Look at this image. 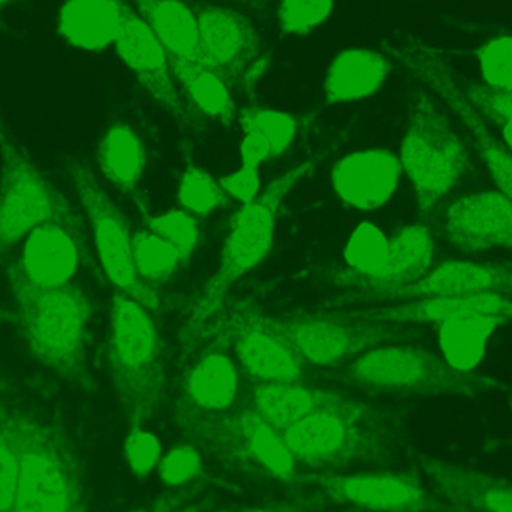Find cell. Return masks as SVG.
I'll list each match as a JSON object with an SVG mask.
<instances>
[{
	"instance_id": "1",
	"label": "cell",
	"mask_w": 512,
	"mask_h": 512,
	"mask_svg": "<svg viewBox=\"0 0 512 512\" xmlns=\"http://www.w3.org/2000/svg\"><path fill=\"white\" fill-rule=\"evenodd\" d=\"M279 435L298 466L318 472L388 462L408 444V427L399 412L334 391Z\"/></svg>"
},
{
	"instance_id": "2",
	"label": "cell",
	"mask_w": 512,
	"mask_h": 512,
	"mask_svg": "<svg viewBox=\"0 0 512 512\" xmlns=\"http://www.w3.org/2000/svg\"><path fill=\"white\" fill-rule=\"evenodd\" d=\"M6 279L17 303L15 319L33 357L60 378L92 388L87 367L93 318L89 295L74 285L33 288L11 267Z\"/></svg>"
},
{
	"instance_id": "3",
	"label": "cell",
	"mask_w": 512,
	"mask_h": 512,
	"mask_svg": "<svg viewBox=\"0 0 512 512\" xmlns=\"http://www.w3.org/2000/svg\"><path fill=\"white\" fill-rule=\"evenodd\" d=\"M325 155L310 156L297 167L276 177L261 194L234 216L230 233L221 252L218 270L201 289L194 301L188 321L183 327L182 340L192 348L206 336L207 325L221 312L228 291L249 271L254 270L273 246L277 215L289 192L306 177Z\"/></svg>"
},
{
	"instance_id": "4",
	"label": "cell",
	"mask_w": 512,
	"mask_h": 512,
	"mask_svg": "<svg viewBox=\"0 0 512 512\" xmlns=\"http://www.w3.org/2000/svg\"><path fill=\"white\" fill-rule=\"evenodd\" d=\"M108 364L129 429H143L164 399L167 351L150 310L120 292L111 303Z\"/></svg>"
},
{
	"instance_id": "5",
	"label": "cell",
	"mask_w": 512,
	"mask_h": 512,
	"mask_svg": "<svg viewBox=\"0 0 512 512\" xmlns=\"http://www.w3.org/2000/svg\"><path fill=\"white\" fill-rule=\"evenodd\" d=\"M174 421L189 444L219 465L262 480L297 483L298 463L254 405L207 414L177 403Z\"/></svg>"
},
{
	"instance_id": "6",
	"label": "cell",
	"mask_w": 512,
	"mask_h": 512,
	"mask_svg": "<svg viewBox=\"0 0 512 512\" xmlns=\"http://www.w3.org/2000/svg\"><path fill=\"white\" fill-rule=\"evenodd\" d=\"M11 512H87L83 468L57 424L24 411L21 469Z\"/></svg>"
},
{
	"instance_id": "7",
	"label": "cell",
	"mask_w": 512,
	"mask_h": 512,
	"mask_svg": "<svg viewBox=\"0 0 512 512\" xmlns=\"http://www.w3.org/2000/svg\"><path fill=\"white\" fill-rule=\"evenodd\" d=\"M346 375L355 384L388 393L478 399L507 385L492 376L460 372L447 361L415 346L384 345L351 361Z\"/></svg>"
},
{
	"instance_id": "8",
	"label": "cell",
	"mask_w": 512,
	"mask_h": 512,
	"mask_svg": "<svg viewBox=\"0 0 512 512\" xmlns=\"http://www.w3.org/2000/svg\"><path fill=\"white\" fill-rule=\"evenodd\" d=\"M399 159L424 216L432 215L468 171L465 143L429 93L415 96Z\"/></svg>"
},
{
	"instance_id": "9",
	"label": "cell",
	"mask_w": 512,
	"mask_h": 512,
	"mask_svg": "<svg viewBox=\"0 0 512 512\" xmlns=\"http://www.w3.org/2000/svg\"><path fill=\"white\" fill-rule=\"evenodd\" d=\"M0 261L33 228L62 221L83 228L62 192L35 167L0 120Z\"/></svg>"
},
{
	"instance_id": "10",
	"label": "cell",
	"mask_w": 512,
	"mask_h": 512,
	"mask_svg": "<svg viewBox=\"0 0 512 512\" xmlns=\"http://www.w3.org/2000/svg\"><path fill=\"white\" fill-rule=\"evenodd\" d=\"M388 56L400 63L412 77L423 81L454 111L468 129L490 176L505 197L512 201V153L493 135L483 114L472 104L457 78L454 77L444 54L432 45L414 39L390 41L384 44Z\"/></svg>"
},
{
	"instance_id": "11",
	"label": "cell",
	"mask_w": 512,
	"mask_h": 512,
	"mask_svg": "<svg viewBox=\"0 0 512 512\" xmlns=\"http://www.w3.org/2000/svg\"><path fill=\"white\" fill-rule=\"evenodd\" d=\"M68 174L89 219L102 270L117 292L143 304L150 312H158L162 307L158 291L146 285L135 270L134 234L128 219L99 185L89 165L71 162Z\"/></svg>"
},
{
	"instance_id": "12",
	"label": "cell",
	"mask_w": 512,
	"mask_h": 512,
	"mask_svg": "<svg viewBox=\"0 0 512 512\" xmlns=\"http://www.w3.org/2000/svg\"><path fill=\"white\" fill-rule=\"evenodd\" d=\"M209 333L227 339L243 370L256 384H291L303 379L306 363L291 337L279 319L265 315L251 301L230 304Z\"/></svg>"
},
{
	"instance_id": "13",
	"label": "cell",
	"mask_w": 512,
	"mask_h": 512,
	"mask_svg": "<svg viewBox=\"0 0 512 512\" xmlns=\"http://www.w3.org/2000/svg\"><path fill=\"white\" fill-rule=\"evenodd\" d=\"M304 363L336 366L384 345H396L418 337L406 324L366 321L348 313H306L279 319Z\"/></svg>"
},
{
	"instance_id": "14",
	"label": "cell",
	"mask_w": 512,
	"mask_h": 512,
	"mask_svg": "<svg viewBox=\"0 0 512 512\" xmlns=\"http://www.w3.org/2000/svg\"><path fill=\"white\" fill-rule=\"evenodd\" d=\"M197 60L215 72L228 86L249 92L267 60L251 21L242 12L207 6L197 15Z\"/></svg>"
},
{
	"instance_id": "15",
	"label": "cell",
	"mask_w": 512,
	"mask_h": 512,
	"mask_svg": "<svg viewBox=\"0 0 512 512\" xmlns=\"http://www.w3.org/2000/svg\"><path fill=\"white\" fill-rule=\"evenodd\" d=\"M297 483L316 487L328 499L364 512H435L439 499L411 472H361L298 475Z\"/></svg>"
},
{
	"instance_id": "16",
	"label": "cell",
	"mask_w": 512,
	"mask_h": 512,
	"mask_svg": "<svg viewBox=\"0 0 512 512\" xmlns=\"http://www.w3.org/2000/svg\"><path fill=\"white\" fill-rule=\"evenodd\" d=\"M116 50L140 86L177 122L185 126L198 122L194 110L185 104L174 84L168 51L129 3L123 12Z\"/></svg>"
},
{
	"instance_id": "17",
	"label": "cell",
	"mask_w": 512,
	"mask_h": 512,
	"mask_svg": "<svg viewBox=\"0 0 512 512\" xmlns=\"http://www.w3.org/2000/svg\"><path fill=\"white\" fill-rule=\"evenodd\" d=\"M83 249V228L47 221L24 237L20 256L9 267L33 288H62L77 274Z\"/></svg>"
},
{
	"instance_id": "18",
	"label": "cell",
	"mask_w": 512,
	"mask_h": 512,
	"mask_svg": "<svg viewBox=\"0 0 512 512\" xmlns=\"http://www.w3.org/2000/svg\"><path fill=\"white\" fill-rule=\"evenodd\" d=\"M445 231L462 251L512 252V201L502 192L465 195L448 209Z\"/></svg>"
},
{
	"instance_id": "19",
	"label": "cell",
	"mask_w": 512,
	"mask_h": 512,
	"mask_svg": "<svg viewBox=\"0 0 512 512\" xmlns=\"http://www.w3.org/2000/svg\"><path fill=\"white\" fill-rule=\"evenodd\" d=\"M435 258V242L423 225L402 228L390 239L384 267L375 277H363L354 271H342L336 280L349 288L358 289L354 300L381 301L394 289L417 282L429 273Z\"/></svg>"
},
{
	"instance_id": "20",
	"label": "cell",
	"mask_w": 512,
	"mask_h": 512,
	"mask_svg": "<svg viewBox=\"0 0 512 512\" xmlns=\"http://www.w3.org/2000/svg\"><path fill=\"white\" fill-rule=\"evenodd\" d=\"M421 472L439 499L462 512H512V484L487 472L421 457Z\"/></svg>"
},
{
	"instance_id": "21",
	"label": "cell",
	"mask_w": 512,
	"mask_h": 512,
	"mask_svg": "<svg viewBox=\"0 0 512 512\" xmlns=\"http://www.w3.org/2000/svg\"><path fill=\"white\" fill-rule=\"evenodd\" d=\"M402 173L400 159L388 150H360L334 165L331 182L348 206L373 212L391 200Z\"/></svg>"
},
{
	"instance_id": "22",
	"label": "cell",
	"mask_w": 512,
	"mask_h": 512,
	"mask_svg": "<svg viewBox=\"0 0 512 512\" xmlns=\"http://www.w3.org/2000/svg\"><path fill=\"white\" fill-rule=\"evenodd\" d=\"M486 292L512 297V265L448 261L417 282L388 292L382 300L456 297Z\"/></svg>"
},
{
	"instance_id": "23",
	"label": "cell",
	"mask_w": 512,
	"mask_h": 512,
	"mask_svg": "<svg viewBox=\"0 0 512 512\" xmlns=\"http://www.w3.org/2000/svg\"><path fill=\"white\" fill-rule=\"evenodd\" d=\"M349 316L366 321L390 322V324H423L441 322L463 316H499L512 321L511 295L474 294L456 297L414 298L393 306H375L369 309L348 312Z\"/></svg>"
},
{
	"instance_id": "24",
	"label": "cell",
	"mask_w": 512,
	"mask_h": 512,
	"mask_svg": "<svg viewBox=\"0 0 512 512\" xmlns=\"http://www.w3.org/2000/svg\"><path fill=\"white\" fill-rule=\"evenodd\" d=\"M209 334L215 339L186 372L179 403L198 412L219 414L230 411L236 402L239 372L227 339L219 333Z\"/></svg>"
},
{
	"instance_id": "25",
	"label": "cell",
	"mask_w": 512,
	"mask_h": 512,
	"mask_svg": "<svg viewBox=\"0 0 512 512\" xmlns=\"http://www.w3.org/2000/svg\"><path fill=\"white\" fill-rule=\"evenodd\" d=\"M126 5V0H68L60 9L57 29L80 50H105L116 44Z\"/></svg>"
},
{
	"instance_id": "26",
	"label": "cell",
	"mask_w": 512,
	"mask_h": 512,
	"mask_svg": "<svg viewBox=\"0 0 512 512\" xmlns=\"http://www.w3.org/2000/svg\"><path fill=\"white\" fill-rule=\"evenodd\" d=\"M391 63L384 54L364 48L343 51L328 68L324 84L327 104L360 101L384 86Z\"/></svg>"
},
{
	"instance_id": "27",
	"label": "cell",
	"mask_w": 512,
	"mask_h": 512,
	"mask_svg": "<svg viewBox=\"0 0 512 512\" xmlns=\"http://www.w3.org/2000/svg\"><path fill=\"white\" fill-rule=\"evenodd\" d=\"M507 324L499 316H463L439 324L442 357L460 372H474L483 361L489 340L499 327Z\"/></svg>"
},
{
	"instance_id": "28",
	"label": "cell",
	"mask_w": 512,
	"mask_h": 512,
	"mask_svg": "<svg viewBox=\"0 0 512 512\" xmlns=\"http://www.w3.org/2000/svg\"><path fill=\"white\" fill-rule=\"evenodd\" d=\"M134 3L170 56L197 59V15L182 0H134Z\"/></svg>"
},
{
	"instance_id": "29",
	"label": "cell",
	"mask_w": 512,
	"mask_h": 512,
	"mask_svg": "<svg viewBox=\"0 0 512 512\" xmlns=\"http://www.w3.org/2000/svg\"><path fill=\"white\" fill-rule=\"evenodd\" d=\"M96 161L111 185L132 194L146 170V149L134 129L116 123L99 141Z\"/></svg>"
},
{
	"instance_id": "30",
	"label": "cell",
	"mask_w": 512,
	"mask_h": 512,
	"mask_svg": "<svg viewBox=\"0 0 512 512\" xmlns=\"http://www.w3.org/2000/svg\"><path fill=\"white\" fill-rule=\"evenodd\" d=\"M170 56V54H168ZM171 69L192 104L206 116L231 126L236 120V104L230 86L197 59L170 56Z\"/></svg>"
},
{
	"instance_id": "31",
	"label": "cell",
	"mask_w": 512,
	"mask_h": 512,
	"mask_svg": "<svg viewBox=\"0 0 512 512\" xmlns=\"http://www.w3.org/2000/svg\"><path fill=\"white\" fill-rule=\"evenodd\" d=\"M331 391L291 384H256L252 405L279 432L309 414Z\"/></svg>"
},
{
	"instance_id": "32",
	"label": "cell",
	"mask_w": 512,
	"mask_h": 512,
	"mask_svg": "<svg viewBox=\"0 0 512 512\" xmlns=\"http://www.w3.org/2000/svg\"><path fill=\"white\" fill-rule=\"evenodd\" d=\"M24 409L0 400V512H11L21 469V421Z\"/></svg>"
},
{
	"instance_id": "33",
	"label": "cell",
	"mask_w": 512,
	"mask_h": 512,
	"mask_svg": "<svg viewBox=\"0 0 512 512\" xmlns=\"http://www.w3.org/2000/svg\"><path fill=\"white\" fill-rule=\"evenodd\" d=\"M134 264L140 279L156 289L174 276L185 259L176 248L146 228L134 234Z\"/></svg>"
},
{
	"instance_id": "34",
	"label": "cell",
	"mask_w": 512,
	"mask_h": 512,
	"mask_svg": "<svg viewBox=\"0 0 512 512\" xmlns=\"http://www.w3.org/2000/svg\"><path fill=\"white\" fill-rule=\"evenodd\" d=\"M179 201L183 210L194 216H209L227 206L228 197L221 183L198 165L189 164L179 183Z\"/></svg>"
},
{
	"instance_id": "35",
	"label": "cell",
	"mask_w": 512,
	"mask_h": 512,
	"mask_svg": "<svg viewBox=\"0 0 512 512\" xmlns=\"http://www.w3.org/2000/svg\"><path fill=\"white\" fill-rule=\"evenodd\" d=\"M390 240L369 222L358 225L345 246V261L351 271L363 277H375L384 267Z\"/></svg>"
},
{
	"instance_id": "36",
	"label": "cell",
	"mask_w": 512,
	"mask_h": 512,
	"mask_svg": "<svg viewBox=\"0 0 512 512\" xmlns=\"http://www.w3.org/2000/svg\"><path fill=\"white\" fill-rule=\"evenodd\" d=\"M243 134L255 132L273 146L276 156L282 155L294 143L297 120L291 114L270 108H243L239 113Z\"/></svg>"
},
{
	"instance_id": "37",
	"label": "cell",
	"mask_w": 512,
	"mask_h": 512,
	"mask_svg": "<svg viewBox=\"0 0 512 512\" xmlns=\"http://www.w3.org/2000/svg\"><path fill=\"white\" fill-rule=\"evenodd\" d=\"M144 224L147 230L176 248L185 262L191 258L200 242L197 219L186 210H170L161 215L144 213Z\"/></svg>"
},
{
	"instance_id": "38",
	"label": "cell",
	"mask_w": 512,
	"mask_h": 512,
	"mask_svg": "<svg viewBox=\"0 0 512 512\" xmlns=\"http://www.w3.org/2000/svg\"><path fill=\"white\" fill-rule=\"evenodd\" d=\"M334 0H282L279 26L286 35L306 36L315 30L333 9Z\"/></svg>"
},
{
	"instance_id": "39",
	"label": "cell",
	"mask_w": 512,
	"mask_h": 512,
	"mask_svg": "<svg viewBox=\"0 0 512 512\" xmlns=\"http://www.w3.org/2000/svg\"><path fill=\"white\" fill-rule=\"evenodd\" d=\"M478 65L487 87L512 90V36H499L478 50Z\"/></svg>"
},
{
	"instance_id": "40",
	"label": "cell",
	"mask_w": 512,
	"mask_h": 512,
	"mask_svg": "<svg viewBox=\"0 0 512 512\" xmlns=\"http://www.w3.org/2000/svg\"><path fill=\"white\" fill-rule=\"evenodd\" d=\"M125 457L135 475L146 477L153 469L158 468L161 462V445L152 433L144 430V427L131 429L125 442Z\"/></svg>"
},
{
	"instance_id": "41",
	"label": "cell",
	"mask_w": 512,
	"mask_h": 512,
	"mask_svg": "<svg viewBox=\"0 0 512 512\" xmlns=\"http://www.w3.org/2000/svg\"><path fill=\"white\" fill-rule=\"evenodd\" d=\"M159 477L168 486H186L200 474V451L194 445L174 448L159 462Z\"/></svg>"
},
{
	"instance_id": "42",
	"label": "cell",
	"mask_w": 512,
	"mask_h": 512,
	"mask_svg": "<svg viewBox=\"0 0 512 512\" xmlns=\"http://www.w3.org/2000/svg\"><path fill=\"white\" fill-rule=\"evenodd\" d=\"M209 502L206 486L192 484L185 489L162 496L134 512H206Z\"/></svg>"
},
{
	"instance_id": "43",
	"label": "cell",
	"mask_w": 512,
	"mask_h": 512,
	"mask_svg": "<svg viewBox=\"0 0 512 512\" xmlns=\"http://www.w3.org/2000/svg\"><path fill=\"white\" fill-rule=\"evenodd\" d=\"M466 95L471 99L472 104L480 110V113L492 119L493 122L512 117V90L511 92H502V90L474 84L469 87Z\"/></svg>"
},
{
	"instance_id": "44",
	"label": "cell",
	"mask_w": 512,
	"mask_h": 512,
	"mask_svg": "<svg viewBox=\"0 0 512 512\" xmlns=\"http://www.w3.org/2000/svg\"><path fill=\"white\" fill-rule=\"evenodd\" d=\"M221 186L224 189L227 197L234 198V200L240 201L243 206H248L252 201L256 200L261 192V179H259V173L256 168L242 167L234 173L228 174V176L222 177Z\"/></svg>"
},
{
	"instance_id": "45",
	"label": "cell",
	"mask_w": 512,
	"mask_h": 512,
	"mask_svg": "<svg viewBox=\"0 0 512 512\" xmlns=\"http://www.w3.org/2000/svg\"><path fill=\"white\" fill-rule=\"evenodd\" d=\"M328 501L324 493H312V495L300 496L289 501L274 502L261 507L240 508V510H227L221 512H315L324 507Z\"/></svg>"
},
{
	"instance_id": "46",
	"label": "cell",
	"mask_w": 512,
	"mask_h": 512,
	"mask_svg": "<svg viewBox=\"0 0 512 512\" xmlns=\"http://www.w3.org/2000/svg\"><path fill=\"white\" fill-rule=\"evenodd\" d=\"M274 156H276V153H274L273 146L261 135L255 134V132L243 134V141L240 144L242 165L259 170L262 164L270 161Z\"/></svg>"
},
{
	"instance_id": "47",
	"label": "cell",
	"mask_w": 512,
	"mask_h": 512,
	"mask_svg": "<svg viewBox=\"0 0 512 512\" xmlns=\"http://www.w3.org/2000/svg\"><path fill=\"white\" fill-rule=\"evenodd\" d=\"M495 123H498L502 129V135H504L505 143H507L508 149L512 153V117H507V119L496 120Z\"/></svg>"
},
{
	"instance_id": "48",
	"label": "cell",
	"mask_w": 512,
	"mask_h": 512,
	"mask_svg": "<svg viewBox=\"0 0 512 512\" xmlns=\"http://www.w3.org/2000/svg\"><path fill=\"white\" fill-rule=\"evenodd\" d=\"M234 2L240 3V5L252 9V11H264L271 0H234Z\"/></svg>"
},
{
	"instance_id": "49",
	"label": "cell",
	"mask_w": 512,
	"mask_h": 512,
	"mask_svg": "<svg viewBox=\"0 0 512 512\" xmlns=\"http://www.w3.org/2000/svg\"><path fill=\"white\" fill-rule=\"evenodd\" d=\"M15 316L12 315L11 312H8V310L3 309V307H0V325L2 324H8V322L14 321Z\"/></svg>"
},
{
	"instance_id": "50",
	"label": "cell",
	"mask_w": 512,
	"mask_h": 512,
	"mask_svg": "<svg viewBox=\"0 0 512 512\" xmlns=\"http://www.w3.org/2000/svg\"><path fill=\"white\" fill-rule=\"evenodd\" d=\"M6 2H8V0H0V11H2V8L5 6Z\"/></svg>"
}]
</instances>
